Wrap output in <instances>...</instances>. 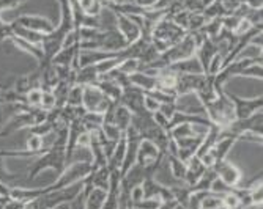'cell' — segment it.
<instances>
[{
    "label": "cell",
    "instance_id": "1",
    "mask_svg": "<svg viewBox=\"0 0 263 209\" xmlns=\"http://www.w3.org/2000/svg\"><path fill=\"white\" fill-rule=\"evenodd\" d=\"M202 106H203L205 115L211 121V124H216L221 129L226 128L227 124H230L235 120L233 104L229 99L227 93H224V90H218V96L214 98L213 101L205 102Z\"/></svg>",
    "mask_w": 263,
    "mask_h": 209
},
{
    "label": "cell",
    "instance_id": "2",
    "mask_svg": "<svg viewBox=\"0 0 263 209\" xmlns=\"http://www.w3.org/2000/svg\"><path fill=\"white\" fill-rule=\"evenodd\" d=\"M263 61V57L261 54L258 55H254V57H241V58H236L233 61H230L229 65H226L221 71L214 76V88L218 90H224L226 83L232 79V77H238L240 76L241 71H245L246 68H249L251 65H255V63H260L261 65Z\"/></svg>",
    "mask_w": 263,
    "mask_h": 209
},
{
    "label": "cell",
    "instance_id": "3",
    "mask_svg": "<svg viewBox=\"0 0 263 209\" xmlns=\"http://www.w3.org/2000/svg\"><path fill=\"white\" fill-rule=\"evenodd\" d=\"M117 104L110 101L104 93L97 87V85H84V95H82V106L87 112H95L106 115L110 112Z\"/></svg>",
    "mask_w": 263,
    "mask_h": 209
},
{
    "label": "cell",
    "instance_id": "4",
    "mask_svg": "<svg viewBox=\"0 0 263 209\" xmlns=\"http://www.w3.org/2000/svg\"><path fill=\"white\" fill-rule=\"evenodd\" d=\"M229 99L233 104V112H235V118L236 120H243V118H249L251 115L261 112L263 109V98L261 95L254 96V98H240L238 95H232V93H227Z\"/></svg>",
    "mask_w": 263,
    "mask_h": 209
},
{
    "label": "cell",
    "instance_id": "5",
    "mask_svg": "<svg viewBox=\"0 0 263 209\" xmlns=\"http://www.w3.org/2000/svg\"><path fill=\"white\" fill-rule=\"evenodd\" d=\"M13 22L16 26H21L24 29H29V30H33V32L43 33V35L51 33L57 27L49 17L41 16V14H22L17 19H14Z\"/></svg>",
    "mask_w": 263,
    "mask_h": 209
},
{
    "label": "cell",
    "instance_id": "6",
    "mask_svg": "<svg viewBox=\"0 0 263 209\" xmlns=\"http://www.w3.org/2000/svg\"><path fill=\"white\" fill-rule=\"evenodd\" d=\"M143 99H145V91L134 85H129L122 91L120 104L125 106L133 115H140L147 112L145 107H143Z\"/></svg>",
    "mask_w": 263,
    "mask_h": 209
},
{
    "label": "cell",
    "instance_id": "7",
    "mask_svg": "<svg viewBox=\"0 0 263 209\" xmlns=\"http://www.w3.org/2000/svg\"><path fill=\"white\" fill-rule=\"evenodd\" d=\"M205 77H206L205 74H178V80L175 87L177 99L197 93L202 88Z\"/></svg>",
    "mask_w": 263,
    "mask_h": 209
},
{
    "label": "cell",
    "instance_id": "8",
    "mask_svg": "<svg viewBox=\"0 0 263 209\" xmlns=\"http://www.w3.org/2000/svg\"><path fill=\"white\" fill-rule=\"evenodd\" d=\"M213 169L216 172L218 178L224 181L227 185H230V187H238V184L241 182V178H243L241 170L236 165H233L232 162H229L227 159H224L222 162H218Z\"/></svg>",
    "mask_w": 263,
    "mask_h": 209
},
{
    "label": "cell",
    "instance_id": "9",
    "mask_svg": "<svg viewBox=\"0 0 263 209\" xmlns=\"http://www.w3.org/2000/svg\"><path fill=\"white\" fill-rule=\"evenodd\" d=\"M114 16H115V27L125 38V41L128 44L136 43L140 38V27L137 22L125 14H114Z\"/></svg>",
    "mask_w": 263,
    "mask_h": 209
},
{
    "label": "cell",
    "instance_id": "10",
    "mask_svg": "<svg viewBox=\"0 0 263 209\" xmlns=\"http://www.w3.org/2000/svg\"><path fill=\"white\" fill-rule=\"evenodd\" d=\"M41 73H43V69L36 68V69H33V71L24 74V76H16L13 90L16 93H19V95H26V93L30 91L32 88H40V85H41Z\"/></svg>",
    "mask_w": 263,
    "mask_h": 209
},
{
    "label": "cell",
    "instance_id": "11",
    "mask_svg": "<svg viewBox=\"0 0 263 209\" xmlns=\"http://www.w3.org/2000/svg\"><path fill=\"white\" fill-rule=\"evenodd\" d=\"M164 153H161L158 150V147L148 140H142L139 143V150H137V160H136V164L139 165H150L153 164L155 160H158L159 157H162Z\"/></svg>",
    "mask_w": 263,
    "mask_h": 209
},
{
    "label": "cell",
    "instance_id": "12",
    "mask_svg": "<svg viewBox=\"0 0 263 209\" xmlns=\"http://www.w3.org/2000/svg\"><path fill=\"white\" fill-rule=\"evenodd\" d=\"M165 68L175 74H203V69L196 55L186 60H181V61H177V63H172Z\"/></svg>",
    "mask_w": 263,
    "mask_h": 209
},
{
    "label": "cell",
    "instance_id": "13",
    "mask_svg": "<svg viewBox=\"0 0 263 209\" xmlns=\"http://www.w3.org/2000/svg\"><path fill=\"white\" fill-rule=\"evenodd\" d=\"M186 165H187V172H186V176H184V184L187 185V187L191 189L193 185L200 179V176L205 173L206 167L202 164V160L197 157V156H193L187 162H186Z\"/></svg>",
    "mask_w": 263,
    "mask_h": 209
},
{
    "label": "cell",
    "instance_id": "14",
    "mask_svg": "<svg viewBox=\"0 0 263 209\" xmlns=\"http://www.w3.org/2000/svg\"><path fill=\"white\" fill-rule=\"evenodd\" d=\"M95 85H97L110 101H114V102H120L123 88H122L120 85H118L114 79H110L109 76L104 74V76H101V77L98 79V82L95 83Z\"/></svg>",
    "mask_w": 263,
    "mask_h": 209
},
{
    "label": "cell",
    "instance_id": "15",
    "mask_svg": "<svg viewBox=\"0 0 263 209\" xmlns=\"http://www.w3.org/2000/svg\"><path fill=\"white\" fill-rule=\"evenodd\" d=\"M236 143V138L235 137H230V135H224L221 137L219 140L214 143V147L210 150V153L213 154L214 157V162H222L224 159H227V154L230 153V150L233 148V145ZM214 164V165H216Z\"/></svg>",
    "mask_w": 263,
    "mask_h": 209
},
{
    "label": "cell",
    "instance_id": "16",
    "mask_svg": "<svg viewBox=\"0 0 263 209\" xmlns=\"http://www.w3.org/2000/svg\"><path fill=\"white\" fill-rule=\"evenodd\" d=\"M8 39L16 46V48H17L19 51H22V52H26V54L32 55L38 63H41V61H43L44 55H43L41 46H38V44H32V43H29V41H26V39H22V38H19V36H16V35H11Z\"/></svg>",
    "mask_w": 263,
    "mask_h": 209
},
{
    "label": "cell",
    "instance_id": "17",
    "mask_svg": "<svg viewBox=\"0 0 263 209\" xmlns=\"http://www.w3.org/2000/svg\"><path fill=\"white\" fill-rule=\"evenodd\" d=\"M129 82L131 85L143 90V91H150L156 88V79L152 74H147L143 71H136L133 74H129Z\"/></svg>",
    "mask_w": 263,
    "mask_h": 209
},
{
    "label": "cell",
    "instance_id": "18",
    "mask_svg": "<svg viewBox=\"0 0 263 209\" xmlns=\"http://www.w3.org/2000/svg\"><path fill=\"white\" fill-rule=\"evenodd\" d=\"M29 106L26 104H0V129H2L14 115L26 110Z\"/></svg>",
    "mask_w": 263,
    "mask_h": 209
},
{
    "label": "cell",
    "instance_id": "19",
    "mask_svg": "<svg viewBox=\"0 0 263 209\" xmlns=\"http://www.w3.org/2000/svg\"><path fill=\"white\" fill-rule=\"evenodd\" d=\"M165 159H167V162H169V169H171V173L174 175V178L183 181L186 176V172H187L186 162H183L180 157L172 156V154H165Z\"/></svg>",
    "mask_w": 263,
    "mask_h": 209
},
{
    "label": "cell",
    "instance_id": "20",
    "mask_svg": "<svg viewBox=\"0 0 263 209\" xmlns=\"http://www.w3.org/2000/svg\"><path fill=\"white\" fill-rule=\"evenodd\" d=\"M216 172H214V169L211 167V169H206L205 170V173L200 176V179L191 187L189 191L191 192H208L210 191V187H211V184H213V181L216 179Z\"/></svg>",
    "mask_w": 263,
    "mask_h": 209
},
{
    "label": "cell",
    "instance_id": "21",
    "mask_svg": "<svg viewBox=\"0 0 263 209\" xmlns=\"http://www.w3.org/2000/svg\"><path fill=\"white\" fill-rule=\"evenodd\" d=\"M44 137L41 135H36V134H29L27 140H26V150L30 151L32 154H35L36 157L41 156L46 150H49L46 145H44Z\"/></svg>",
    "mask_w": 263,
    "mask_h": 209
},
{
    "label": "cell",
    "instance_id": "22",
    "mask_svg": "<svg viewBox=\"0 0 263 209\" xmlns=\"http://www.w3.org/2000/svg\"><path fill=\"white\" fill-rule=\"evenodd\" d=\"M13 35L26 39V41H29L32 44H38V46H41L43 36H44L43 33H38V32H33V30H29V29H24L21 26H16L14 22H13Z\"/></svg>",
    "mask_w": 263,
    "mask_h": 209
},
{
    "label": "cell",
    "instance_id": "23",
    "mask_svg": "<svg viewBox=\"0 0 263 209\" xmlns=\"http://www.w3.org/2000/svg\"><path fill=\"white\" fill-rule=\"evenodd\" d=\"M76 4L88 16H100L104 8L103 2H100V0H79Z\"/></svg>",
    "mask_w": 263,
    "mask_h": 209
},
{
    "label": "cell",
    "instance_id": "24",
    "mask_svg": "<svg viewBox=\"0 0 263 209\" xmlns=\"http://www.w3.org/2000/svg\"><path fill=\"white\" fill-rule=\"evenodd\" d=\"M24 178L22 173H11L5 164V159L4 157H0V182H4L7 185H10V187H13V184L14 181Z\"/></svg>",
    "mask_w": 263,
    "mask_h": 209
},
{
    "label": "cell",
    "instance_id": "25",
    "mask_svg": "<svg viewBox=\"0 0 263 209\" xmlns=\"http://www.w3.org/2000/svg\"><path fill=\"white\" fill-rule=\"evenodd\" d=\"M82 95H84V87L79 83L71 85L69 91H68V98H66V106H82Z\"/></svg>",
    "mask_w": 263,
    "mask_h": 209
},
{
    "label": "cell",
    "instance_id": "26",
    "mask_svg": "<svg viewBox=\"0 0 263 209\" xmlns=\"http://www.w3.org/2000/svg\"><path fill=\"white\" fill-rule=\"evenodd\" d=\"M205 24H206V17H205L202 13H191L186 32H187V33L199 32V30H202V29L205 27Z\"/></svg>",
    "mask_w": 263,
    "mask_h": 209
},
{
    "label": "cell",
    "instance_id": "27",
    "mask_svg": "<svg viewBox=\"0 0 263 209\" xmlns=\"http://www.w3.org/2000/svg\"><path fill=\"white\" fill-rule=\"evenodd\" d=\"M101 132L104 134V137L110 142H118L120 140V137L123 135V132L118 129L114 123H103L101 126Z\"/></svg>",
    "mask_w": 263,
    "mask_h": 209
},
{
    "label": "cell",
    "instance_id": "28",
    "mask_svg": "<svg viewBox=\"0 0 263 209\" xmlns=\"http://www.w3.org/2000/svg\"><path fill=\"white\" fill-rule=\"evenodd\" d=\"M200 209H222V197L210 192L203 198V201L200 204Z\"/></svg>",
    "mask_w": 263,
    "mask_h": 209
},
{
    "label": "cell",
    "instance_id": "29",
    "mask_svg": "<svg viewBox=\"0 0 263 209\" xmlns=\"http://www.w3.org/2000/svg\"><path fill=\"white\" fill-rule=\"evenodd\" d=\"M117 69H118L120 73L129 76V74L139 71V69H140V63H139V60H136V58H126V60H123L120 65L117 66Z\"/></svg>",
    "mask_w": 263,
    "mask_h": 209
},
{
    "label": "cell",
    "instance_id": "30",
    "mask_svg": "<svg viewBox=\"0 0 263 209\" xmlns=\"http://www.w3.org/2000/svg\"><path fill=\"white\" fill-rule=\"evenodd\" d=\"M26 106L29 107H38L41 104V96H43V90L41 88H32L30 91H27L26 95Z\"/></svg>",
    "mask_w": 263,
    "mask_h": 209
},
{
    "label": "cell",
    "instance_id": "31",
    "mask_svg": "<svg viewBox=\"0 0 263 209\" xmlns=\"http://www.w3.org/2000/svg\"><path fill=\"white\" fill-rule=\"evenodd\" d=\"M16 76H0V104L5 102V93L13 88Z\"/></svg>",
    "mask_w": 263,
    "mask_h": 209
},
{
    "label": "cell",
    "instance_id": "32",
    "mask_svg": "<svg viewBox=\"0 0 263 209\" xmlns=\"http://www.w3.org/2000/svg\"><path fill=\"white\" fill-rule=\"evenodd\" d=\"M222 61H224V57L218 52L216 55H214L213 58H211V61H210V65H208V69H206V74L205 76H216L221 69H222Z\"/></svg>",
    "mask_w": 263,
    "mask_h": 209
},
{
    "label": "cell",
    "instance_id": "33",
    "mask_svg": "<svg viewBox=\"0 0 263 209\" xmlns=\"http://www.w3.org/2000/svg\"><path fill=\"white\" fill-rule=\"evenodd\" d=\"M161 200L159 198H143L137 203H131L133 209H158L161 206Z\"/></svg>",
    "mask_w": 263,
    "mask_h": 209
},
{
    "label": "cell",
    "instance_id": "34",
    "mask_svg": "<svg viewBox=\"0 0 263 209\" xmlns=\"http://www.w3.org/2000/svg\"><path fill=\"white\" fill-rule=\"evenodd\" d=\"M238 77H251V79H261L263 77V69H261V65L260 63H255V65H251L249 68H246L245 71L240 73Z\"/></svg>",
    "mask_w": 263,
    "mask_h": 209
},
{
    "label": "cell",
    "instance_id": "35",
    "mask_svg": "<svg viewBox=\"0 0 263 209\" xmlns=\"http://www.w3.org/2000/svg\"><path fill=\"white\" fill-rule=\"evenodd\" d=\"M232 189H233V187H230V185H227L224 181H221V179L216 176V179L213 181L211 187H210V192H213V194H216V195L222 197V195H226V194L232 192Z\"/></svg>",
    "mask_w": 263,
    "mask_h": 209
},
{
    "label": "cell",
    "instance_id": "36",
    "mask_svg": "<svg viewBox=\"0 0 263 209\" xmlns=\"http://www.w3.org/2000/svg\"><path fill=\"white\" fill-rule=\"evenodd\" d=\"M40 109H43L44 112H49V110L55 109V98H54V93L52 91H44L43 90Z\"/></svg>",
    "mask_w": 263,
    "mask_h": 209
},
{
    "label": "cell",
    "instance_id": "37",
    "mask_svg": "<svg viewBox=\"0 0 263 209\" xmlns=\"http://www.w3.org/2000/svg\"><path fill=\"white\" fill-rule=\"evenodd\" d=\"M222 207L224 209H238V207H241L240 198H238L233 192H229V194L222 195Z\"/></svg>",
    "mask_w": 263,
    "mask_h": 209
},
{
    "label": "cell",
    "instance_id": "38",
    "mask_svg": "<svg viewBox=\"0 0 263 209\" xmlns=\"http://www.w3.org/2000/svg\"><path fill=\"white\" fill-rule=\"evenodd\" d=\"M85 200H87V192L82 189L73 200L68 203L69 209H85Z\"/></svg>",
    "mask_w": 263,
    "mask_h": 209
},
{
    "label": "cell",
    "instance_id": "39",
    "mask_svg": "<svg viewBox=\"0 0 263 209\" xmlns=\"http://www.w3.org/2000/svg\"><path fill=\"white\" fill-rule=\"evenodd\" d=\"M27 0H0V13L5 10H14L21 5L26 4Z\"/></svg>",
    "mask_w": 263,
    "mask_h": 209
},
{
    "label": "cell",
    "instance_id": "40",
    "mask_svg": "<svg viewBox=\"0 0 263 209\" xmlns=\"http://www.w3.org/2000/svg\"><path fill=\"white\" fill-rule=\"evenodd\" d=\"M143 107H145V110H147V112L155 113V112H158V110H159L161 104H159L156 99H153L152 96L145 95V99H143Z\"/></svg>",
    "mask_w": 263,
    "mask_h": 209
},
{
    "label": "cell",
    "instance_id": "41",
    "mask_svg": "<svg viewBox=\"0 0 263 209\" xmlns=\"http://www.w3.org/2000/svg\"><path fill=\"white\" fill-rule=\"evenodd\" d=\"M251 200L252 204H261L263 203V187L261 184L255 185L254 189H251Z\"/></svg>",
    "mask_w": 263,
    "mask_h": 209
},
{
    "label": "cell",
    "instance_id": "42",
    "mask_svg": "<svg viewBox=\"0 0 263 209\" xmlns=\"http://www.w3.org/2000/svg\"><path fill=\"white\" fill-rule=\"evenodd\" d=\"M178 110V107H177V101L175 102H171V104H162L161 107H159V112L162 113V115H165L167 118H172L174 117V113Z\"/></svg>",
    "mask_w": 263,
    "mask_h": 209
},
{
    "label": "cell",
    "instance_id": "43",
    "mask_svg": "<svg viewBox=\"0 0 263 209\" xmlns=\"http://www.w3.org/2000/svg\"><path fill=\"white\" fill-rule=\"evenodd\" d=\"M153 120H155V123H156L159 128H162V129H165V131H167V126H169V121H171V120L167 118L165 115H162V113L158 110V112H155V113H153Z\"/></svg>",
    "mask_w": 263,
    "mask_h": 209
},
{
    "label": "cell",
    "instance_id": "44",
    "mask_svg": "<svg viewBox=\"0 0 263 209\" xmlns=\"http://www.w3.org/2000/svg\"><path fill=\"white\" fill-rule=\"evenodd\" d=\"M24 206H26V201H19V200L8 198V201H7L4 209H24Z\"/></svg>",
    "mask_w": 263,
    "mask_h": 209
},
{
    "label": "cell",
    "instance_id": "45",
    "mask_svg": "<svg viewBox=\"0 0 263 209\" xmlns=\"http://www.w3.org/2000/svg\"><path fill=\"white\" fill-rule=\"evenodd\" d=\"M136 4L142 8H153L158 4V0H136Z\"/></svg>",
    "mask_w": 263,
    "mask_h": 209
},
{
    "label": "cell",
    "instance_id": "46",
    "mask_svg": "<svg viewBox=\"0 0 263 209\" xmlns=\"http://www.w3.org/2000/svg\"><path fill=\"white\" fill-rule=\"evenodd\" d=\"M261 4H263V0H246V5L249 8H254V10L261 8Z\"/></svg>",
    "mask_w": 263,
    "mask_h": 209
},
{
    "label": "cell",
    "instance_id": "47",
    "mask_svg": "<svg viewBox=\"0 0 263 209\" xmlns=\"http://www.w3.org/2000/svg\"><path fill=\"white\" fill-rule=\"evenodd\" d=\"M0 195H2V197H8L10 195V185L0 182Z\"/></svg>",
    "mask_w": 263,
    "mask_h": 209
},
{
    "label": "cell",
    "instance_id": "48",
    "mask_svg": "<svg viewBox=\"0 0 263 209\" xmlns=\"http://www.w3.org/2000/svg\"><path fill=\"white\" fill-rule=\"evenodd\" d=\"M136 0H112V4H117V5H125V4H134Z\"/></svg>",
    "mask_w": 263,
    "mask_h": 209
},
{
    "label": "cell",
    "instance_id": "49",
    "mask_svg": "<svg viewBox=\"0 0 263 209\" xmlns=\"http://www.w3.org/2000/svg\"><path fill=\"white\" fill-rule=\"evenodd\" d=\"M216 0H202V5H203V8H206V7H210V5H213Z\"/></svg>",
    "mask_w": 263,
    "mask_h": 209
},
{
    "label": "cell",
    "instance_id": "50",
    "mask_svg": "<svg viewBox=\"0 0 263 209\" xmlns=\"http://www.w3.org/2000/svg\"><path fill=\"white\" fill-rule=\"evenodd\" d=\"M10 135V132L7 131V129H0V138H4V137H8Z\"/></svg>",
    "mask_w": 263,
    "mask_h": 209
},
{
    "label": "cell",
    "instance_id": "51",
    "mask_svg": "<svg viewBox=\"0 0 263 209\" xmlns=\"http://www.w3.org/2000/svg\"><path fill=\"white\" fill-rule=\"evenodd\" d=\"M2 22H4V19H2V16H0V24H2Z\"/></svg>",
    "mask_w": 263,
    "mask_h": 209
},
{
    "label": "cell",
    "instance_id": "52",
    "mask_svg": "<svg viewBox=\"0 0 263 209\" xmlns=\"http://www.w3.org/2000/svg\"><path fill=\"white\" fill-rule=\"evenodd\" d=\"M238 209H240V207H238Z\"/></svg>",
    "mask_w": 263,
    "mask_h": 209
}]
</instances>
